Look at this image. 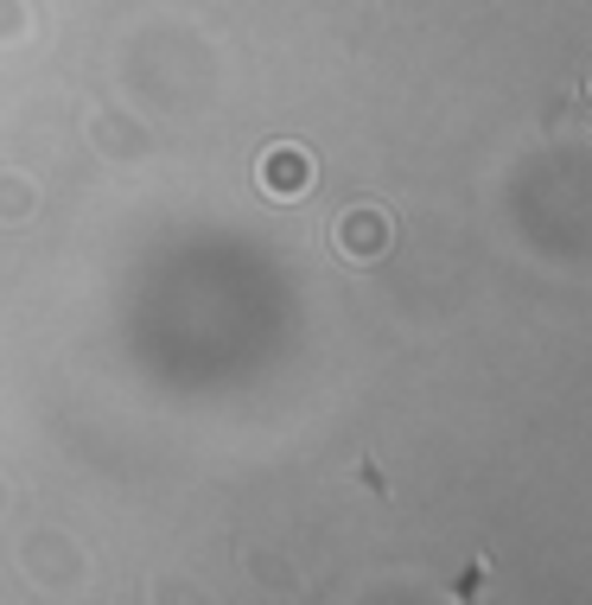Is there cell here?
Masks as SVG:
<instances>
[{
  "label": "cell",
  "mask_w": 592,
  "mask_h": 605,
  "mask_svg": "<svg viewBox=\"0 0 592 605\" xmlns=\"http://www.w3.org/2000/svg\"><path fill=\"white\" fill-rule=\"evenodd\" d=\"M337 243H344V255H376L388 243V224L376 217V211H351L344 229H337Z\"/></svg>",
  "instance_id": "1"
},
{
  "label": "cell",
  "mask_w": 592,
  "mask_h": 605,
  "mask_svg": "<svg viewBox=\"0 0 592 605\" xmlns=\"http://www.w3.org/2000/svg\"><path fill=\"white\" fill-rule=\"evenodd\" d=\"M261 185H274V192H300V185H307V160H300V153H274V160H261Z\"/></svg>",
  "instance_id": "2"
},
{
  "label": "cell",
  "mask_w": 592,
  "mask_h": 605,
  "mask_svg": "<svg viewBox=\"0 0 592 605\" xmlns=\"http://www.w3.org/2000/svg\"><path fill=\"white\" fill-rule=\"evenodd\" d=\"M586 96H592V90H586Z\"/></svg>",
  "instance_id": "3"
}]
</instances>
